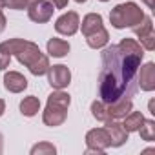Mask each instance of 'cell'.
I'll list each match as a JSON object with an SVG mask.
<instances>
[{"mask_svg":"<svg viewBox=\"0 0 155 155\" xmlns=\"http://www.w3.org/2000/svg\"><path fill=\"white\" fill-rule=\"evenodd\" d=\"M9 62H11V53H9V49L4 46V44H0V69H6L8 66H9Z\"/></svg>","mask_w":155,"mask_h":155,"instance_id":"7402d4cb","label":"cell"},{"mask_svg":"<svg viewBox=\"0 0 155 155\" xmlns=\"http://www.w3.org/2000/svg\"><path fill=\"white\" fill-rule=\"evenodd\" d=\"M4 86L11 93H20V91H24L28 88V81H26V77L20 75L18 71H8L4 75Z\"/></svg>","mask_w":155,"mask_h":155,"instance_id":"7c38bea8","label":"cell"},{"mask_svg":"<svg viewBox=\"0 0 155 155\" xmlns=\"http://www.w3.org/2000/svg\"><path fill=\"white\" fill-rule=\"evenodd\" d=\"M48 82H49L51 88H55V90H64V88L69 86V82H71V71H69L68 66H64V64L49 66V69H48Z\"/></svg>","mask_w":155,"mask_h":155,"instance_id":"8992f818","label":"cell"},{"mask_svg":"<svg viewBox=\"0 0 155 155\" xmlns=\"http://www.w3.org/2000/svg\"><path fill=\"white\" fill-rule=\"evenodd\" d=\"M91 115H93L97 120H101V122H106V120H110V115H108L106 104H104L102 101H95V102L91 104Z\"/></svg>","mask_w":155,"mask_h":155,"instance_id":"ffe728a7","label":"cell"},{"mask_svg":"<svg viewBox=\"0 0 155 155\" xmlns=\"http://www.w3.org/2000/svg\"><path fill=\"white\" fill-rule=\"evenodd\" d=\"M49 2H51L53 8H57V9H64V8L68 6V0H49Z\"/></svg>","mask_w":155,"mask_h":155,"instance_id":"cb8c5ba5","label":"cell"},{"mask_svg":"<svg viewBox=\"0 0 155 155\" xmlns=\"http://www.w3.org/2000/svg\"><path fill=\"white\" fill-rule=\"evenodd\" d=\"M135 35L139 37V44H142L144 49L148 51H153L155 49V33H153V24H151V18L150 17H144L140 20V26L137 24L135 28Z\"/></svg>","mask_w":155,"mask_h":155,"instance_id":"ba28073f","label":"cell"},{"mask_svg":"<svg viewBox=\"0 0 155 155\" xmlns=\"http://www.w3.org/2000/svg\"><path fill=\"white\" fill-rule=\"evenodd\" d=\"M108 40H110V33L106 31V28H102V29H99V31H95V33H91V35L86 37L88 46L93 48V49H101V48H104V46L108 44Z\"/></svg>","mask_w":155,"mask_h":155,"instance_id":"2e32d148","label":"cell"},{"mask_svg":"<svg viewBox=\"0 0 155 155\" xmlns=\"http://www.w3.org/2000/svg\"><path fill=\"white\" fill-rule=\"evenodd\" d=\"M104 128H106V131L110 135V146L111 148H119V146H122L128 140V131L124 130L122 122H119L117 119L106 120V126Z\"/></svg>","mask_w":155,"mask_h":155,"instance_id":"30bf717a","label":"cell"},{"mask_svg":"<svg viewBox=\"0 0 155 155\" xmlns=\"http://www.w3.org/2000/svg\"><path fill=\"white\" fill-rule=\"evenodd\" d=\"M101 2H108V0H101Z\"/></svg>","mask_w":155,"mask_h":155,"instance_id":"f546056e","label":"cell"},{"mask_svg":"<svg viewBox=\"0 0 155 155\" xmlns=\"http://www.w3.org/2000/svg\"><path fill=\"white\" fill-rule=\"evenodd\" d=\"M102 28H104L102 26V17L99 13H90L82 20V33H84V37H88V35H91V33H95V31H99Z\"/></svg>","mask_w":155,"mask_h":155,"instance_id":"5bb4252c","label":"cell"},{"mask_svg":"<svg viewBox=\"0 0 155 155\" xmlns=\"http://www.w3.org/2000/svg\"><path fill=\"white\" fill-rule=\"evenodd\" d=\"M137 84L144 91H153L155 90V64L148 62L137 71Z\"/></svg>","mask_w":155,"mask_h":155,"instance_id":"8fae6325","label":"cell"},{"mask_svg":"<svg viewBox=\"0 0 155 155\" xmlns=\"http://www.w3.org/2000/svg\"><path fill=\"white\" fill-rule=\"evenodd\" d=\"M144 18L142 9L133 4V2H124L119 4L111 9L110 13V22L113 28L117 29H124V28H135L137 24H140V20Z\"/></svg>","mask_w":155,"mask_h":155,"instance_id":"277c9868","label":"cell"},{"mask_svg":"<svg viewBox=\"0 0 155 155\" xmlns=\"http://www.w3.org/2000/svg\"><path fill=\"white\" fill-rule=\"evenodd\" d=\"M106 110H108V115L110 119H124L131 110H133V104H131V99H119L115 102H110L106 104Z\"/></svg>","mask_w":155,"mask_h":155,"instance_id":"4fadbf2b","label":"cell"},{"mask_svg":"<svg viewBox=\"0 0 155 155\" xmlns=\"http://www.w3.org/2000/svg\"><path fill=\"white\" fill-rule=\"evenodd\" d=\"M79 26H81V20H79V15L75 11H68L64 15H60L55 22V29L57 33L60 35H66V37H71L79 31Z\"/></svg>","mask_w":155,"mask_h":155,"instance_id":"9c48e42d","label":"cell"},{"mask_svg":"<svg viewBox=\"0 0 155 155\" xmlns=\"http://www.w3.org/2000/svg\"><path fill=\"white\" fill-rule=\"evenodd\" d=\"M38 110H40V101H38L37 97H33V95L26 97V99L20 102V111H22V115H26V117L37 115Z\"/></svg>","mask_w":155,"mask_h":155,"instance_id":"e0dca14e","label":"cell"},{"mask_svg":"<svg viewBox=\"0 0 155 155\" xmlns=\"http://www.w3.org/2000/svg\"><path fill=\"white\" fill-rule=\"evenodd\" d=\"M57 153V148L49 142H38L37 146L31 148V155H53Z\"/></svg>","mask_w":155,"mask_h":155,"instance_id":"44dd1931","label":"cell"},{"mask_svg":"<svg viewBox=\"0 0 155 155\" xmlns=\"http://www.w3.org/2000/svg\"><path fill=\"white\" fill-rule=\"evenodd\" d=\"M26 9H28V17L37 24L49 22L53 17V11H55V8L49 0H33Z\"/></svg>","mask_w":155,"mask_h":155,"instance_id":"5b68a950","label":"cell"},{"mask_svg":"<svg viewBox=\"0 0 155 155\" xmlns=\"http://www.w3.org/2000/svg\"><path fill=\"white\" fill-rule=\"evenodd\" d=\"M4 111H6V102H4L2 99H0V117L4 115Z\"/></svg>","mask_w":155,"mask_h":155,"instance_id":"d4e9b609","label":"cell"},{"mask_svg":"<svg viewBox=\"0 0 155 155\" xmlns=\"http://www.w3.org/2000/svg\"><path fill=\"white\" fill-rule=\"evenodd\" d=\"M86 144H88V153H91V151L102 153V151L110 146V135H108L106 128L90 130V131L86 133Z\"/></svg>","mask_w":155,"mask_h":155,"instance_id":"52a82bcc","label":"cell"},{"mask_svg":"<svg viewBox=\"0 0 155 155\" xmlns=\"http://www.w3.org/2000/svg\"><path fill=\"white\" fill-rule=\"evenodd\" d=\"M142 120H144V117H142L140 111H130V113L124 117L122 126H124V130H126L128 133H131V131H137V130L140 128Z\"/></svg>","mask_w":155,"mask_h":155,"instance_id":"ac0fdd59","label":"cell"},{"mask_svg":"<svg viewBox=\"0 0 155 155\" xmlns=\"http://www.w3.org/2000/svg\"><path fill=\"white\" fill-rule=\"evenodd\" d=\"M11 55H15L18 58L20 64H24L33 75L40 77L44 73H48L49 69V58L40 51V48L29 40L24 38H9L6 42H2Z\"/></svg>","mask_w":155,"mask_h":155,"instance_id":"7a4b0ae2","label":"cell"},{"mask_svg":"<svg viewBox=\"0 0 155 155\" xmlns=\"http://www.w3.org/2000/svg\"><path fill=\"white\" fill-rule=\"evenodd\" d=\"M2 151H4V135L0 133V153H2Z\"/></svg>","mask_w":155,"mask_h":155,"instance_id":"484cf974","label":"cell"},{"mask_svg":"<svg viewBox=\"0 0 155 155\" xmlns=\"http://www.w3.org/2000/svg\"><path fill=\"white\" fill-rule=\"evenodd\" d=\"M150 113L155 115V110H153V101H150Z\"/></svg>","mask_w":155,"mask_h":155,"instance_id":"83f0119b","label":"cell"},{"mask_svg":"<svg viewBox=\"0 0 155 155\" xmlns=\"http://www.w3.org/2000/svg\"><path fill=\"white\" fill-rule=\"evenodd\" d=\"M4 4L0 2V33H2L4 29H6V17H4Z\"/></svg>","mask_w":155,"mask_h":155,"instance_id":"603a6c76","label":"cell"},{"mask_svg":"<svg viewBox=\"0 0 155 155\" xmlns=\"http://www.w3.org/2000/svg\"><path fill=\"white\" fill-rule=\"evenodd\" d=\"M139 133H140V139L142 140H148V142H151V140H155V122L153 120H142V124H140V128L137 130Z\"/></svg>","mask_w":155,"mask_h":155,"instance_id":"d6986e66","label":"cell"},{"mask_svg":"<svg viewBox=\"0 0 155 155\" xmlns=\"http://www.w3.org/2000/svg\"><path fill=\"white\" fill-rule=\"evenodd\" d=\"M48 53L51 57H57V58L66 57L69 53V44L62 38H49L48 40Z\"/></svg>","mask_w":155,"mask_h":155,"instance_id":"9a60e30c","label":"cell"},{"mask_svg":"<svg viewBox=\"0 0 155 155\" xmlns=\"http://www.w3.org/2000/svg\"><path fill=\"white\" fill-rule=\"evenodd\" d=\"M69 102H71V99H69L68 93H64L62 90L53 91V93L48 97V104H46V110H44V113H42L44 124H46V126H51V128L60 126V124L66 120V117H68Z\"/></svg>","mask_w":155,"mask_h":155,"instance_id":"3957f363","label":"cell"},{"mask_svg":"<svg viewBox=\"0 0 155 155\" xmlns=\"http://www.w3.org/2000/svg\"><path fill=\"white\" fill-rule=\"evenodd\" d=\"M75 2H79V4H84V2H86V0H75Z\"/></svg>","mask_w":155,"mask_h":155,"instance_id":"f1b7e54d","label":"cell"},{"mask_svg":"<svg viewBox=\"0 0 155 155\" xmlns=\"http://www.w3.org/2000/svg\"><path fill=\"white\" fill-rule=\"evenodd\" d=\"M142 57L144 48L133 38H122L120 44L110 46L102 51L99 91L104 104L119 99H130L137 91V71Z\"/></svg>","mask_w":155,"mask_h":155,"instance_id":"6da1fadb","label":"cell"},{"mask_svg":"<svg viewBox=\"0 0 155 155\" xmlns=\"http://www.w3.org/2000/svg\"><path fill=\"white\" fill-rule=\"evenodd\" d=\"M142 2H144V4H146L150 9H153V0H142Z\"/></svg>","mask_w":155,"mask_h":155,"instance_id":"4316f807","label":"cell"}]
</instances>
